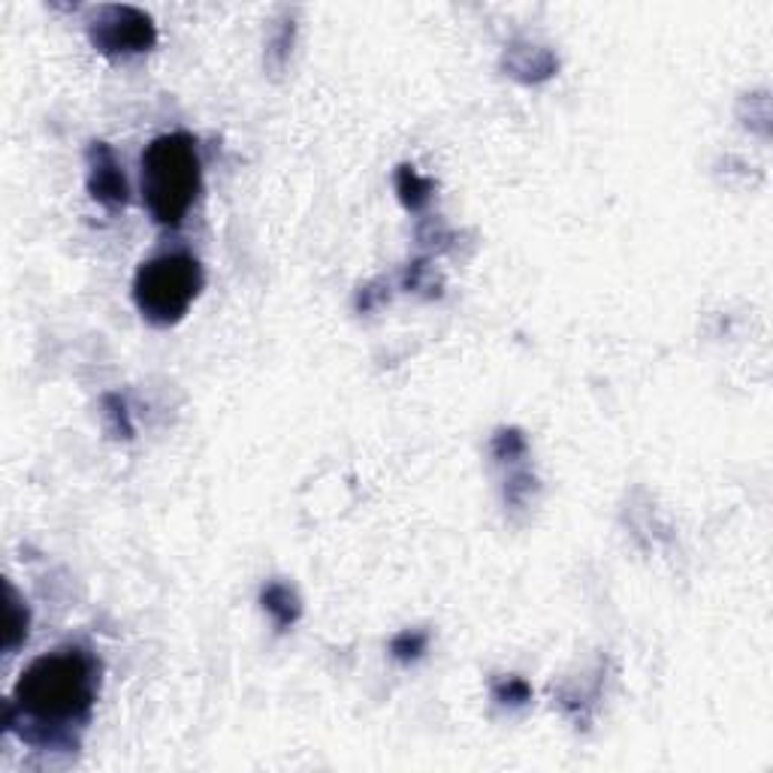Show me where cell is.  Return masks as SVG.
I'll list each match as a JSON object with an SVG mask.
<instances>
[{"mask_svg":"<svg viewBox=\"0 0 773 773\" xmlns=\"http://www.w3.org/2000/svg\"><path fill=\"white\" fill-rule=\"evenodd\" d=\"M100 665L82 646H61L33 659L24 667L10 704L7 729L33 746H64L67 731L82 729L91 720Z\"/></svg>","mask_w":773,"mask_h":773,"instance_id":"1","label":"cell"},{"mask_svg":"<svg viewBox=\"0 0 773 773\" xmlns=\"http://www.w3.org/2000/svg\"><path fill=\"white\" fill-rule=\"evenodd\" d=\"M203 188L197 140L188 133H163L142 151V200L161 227L184 224Z\"/></svg>","mask_w":773,"mask_h":773,"instance_id":"2","label":"cell"},{"mask_svg":"<svg viewBox=\"0 0 773 773\" xmlns=\"http://www.w3.org/2000/svg\"><path fill=\"white\" fill-rule=\"evenodd\" d=\"M205 284L203 267L200 260L188 251H170L158 258L145 260L137 269L133 279V302L149 323L154 327H172L184 314L191 312V305L200 297Z\"/></svg>","mask_w":773,"mask_h":773,"instance_id":"3","label":"cell"},{"mask_svg":"<svg viewBox=\"0 0 773 773\" xmlns=\"http://www.w3.org/2000/svg\"><path fill=\"white\" fill-rule=\"evenodd\" d=\"M88 37L97 52L140 54L158 43V28L137 7H100L88 22Z\"/></svg>","mask_w":773,"mask_h":773,"instance_id":"4","label":"cell"},{"mask_svg":"<svg viewBox=\"0 0 773 773\" xmlns=\"http://www.w3.org/2000/svg\"><path fill=\"white\" fill-rule=\"evenodd\" d=\"M88 161V193L91 200L107 209L109 215H119L121 209L128 205L130 188L124 179L121 163L116 161V154L107 142H91L86 151Z\"/></svg>","mask_w":773,"mask_h":773,"instance_id":"5","label":"cell"},{"mask_svg":"<svg viewBox=\"0 0 773 773\" xmlns=\"http://www.w3.org/2000/svg\"><path fill=\"white\" fill-rule=\"evenodd\" d=\"M260 604H263V611L269 613V620L275 623L279 632H288L290 625L300 623V595H297V590H293L290 583H284V580H269L267 586L260 590Z\"/></svg>","mask_w":773,"mask_h":773,"instance_id":"6","label":"cell"},{"mask_svg":"<svg viewBox=\"0 0 773 773\" xmlns=\"http://www.w3.org/2000/svg\"><path fill=\"white\" fill-rule=\"evenodd\" d=\"M396 193L405 209L420 212L432 200V182L426 175H420L414 167H399L396 170Z\"/></svg>","mask_w":773,"mask_h":773,"instance_id":"7","label":"cell"},{"mask_svg":"<svg viewBox=\"0 0 773 773\" xmlns=\"http://www.w3.org/2000/svg\"><path fill=\"white\" fill-rule=\"evenodd\" d=\"M28 608H24L22 602H19V592L12 590V586H7V641H3V650L7 653H12V650H19V646L24 644V638H28Z\"/></svg>","mask_w":773,"mask_h":773,"instance_id":"8","label":"cell"},{"mask_svg":"<svg viewBox=\"0 0 773 773\" xmlns=\"http://www.w3.org/2000/svg\"><path fill=\"white\" fill-rule=\"evenodd\" d=\"M430 646V634L420 632V629H409V632H399L393 641H390V653L396 662H418L420 655L426 653Z\"/></svg>","mask_w":773,"mask_h":773,"instance_id":"9","label":"cell"},{"mask_svg":"<svg viewBox=\"0 0 773 773\" xmlns=\"http://www.w3.org/2000/svg\"><path fill=\"white\" fill-rule=\"evenodd\" d=\"M493 699L499 704H508V707H523L532 699V689L520 676H505V680H499L493 686Z\"/></svg>","mask_w":773,"mask_h":773,"instance_id":"10","label":"cell"},{"mask_svg":"<svg viewBox=\"0 0 773 773\" xmlns=\"http://www.w3.org/2000/svg\"><path fill=\"white\" fill-rule=\"evenodd\" d=\"M103 414H107V420H116V426H112V435L116 439H133V423H130V414H128V405H124V399L121 396H107L103 399Z\"/></svg>","mask_w":773,"mask_h":773,"instance_id":"11","label":"cell"}]
</instances>
